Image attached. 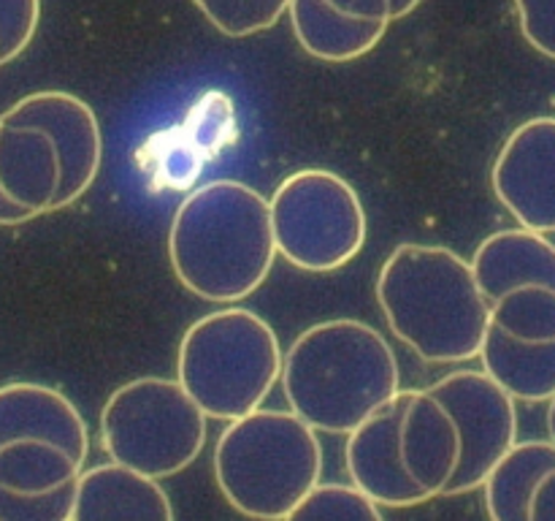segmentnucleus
I'll list each match as a JSON object with an SVG mask.
<instances>
[{"mask_svg":"<svg viewBox=\"0 0 555 521\" xmlns=\"http://www.w3.org/2000/svg\"><path fill=\"white\" fill-rule=\"evenodd\" d=\"M206 421L179 380L135 378L101 412V448L117 465L160 478L179 475L206 445Z\"/></svg>","mask_w":555,"mask_h":521,"instance_id":"nucleus-6","label":"nucleus"},{"mask_svg":"<svg viewBox=\"0 0 555 521\" xmlns=\"http://www.w3.org/2000/svg\"><path fill=\"white\" fill-rule=\"evenodd\" d=\"M282 391L314 432L350 434L401 391L393 347L374 326L323 320L293 340L282 356Z\"/></svg>","mask_w":555,"mask_h":521,"instance_id":"nucleus-2","label":"nucleus"},{"mask_svg":"<svg viewBox=\"0 0 555 521\" xmlns=\"http://www.w3.org/2000/svg\"><path fill=\"white\" fill-rule=\"evenodd\" d=\"M491 323L524 342L555 340V288L520 285L491 304Z\"/></svg>","mask_w":555,"mask_h":521,"instance_id":"nucleus-21","label":"nucleus"},{"mask_svg":"<svg viewBox=\"0 0 555 521\" xmlns=\"http://www.w3.org/2000/svg\"><path fill=\"white\" fill-rule=\"evenodd\" d=\"M282 345L269 320L244 307L204 315L184 331L177 380L215 421L258 410L282 374Z\"/></svg>","mask_w":555,"mask_h":521,"instance_id":"nucleus-5","label":"nucleus"},{"mask_svg":"<svg viewBox=\"0 0 555 521\" xmlns=\"http://www.w3.org/2000/svg\"><path fill=\"white\" fill-rule=\"evenodd\" d=\"M293 33L307 54L323 63H350L372 52L388 33L390 22L356 20L336 11L328 0H291Z\"/></svg>","mask_w":555,"mask_h":521,"instance_id":"nucleus-17","label":"nucleus"},{"mask_svg":"<svg viewBox=\"0 0 555 521\" xmlns=\"http://www.w3.org/2000/svg\"><path fill=\"white\" fill-rule=\"evenodd\" d=\"M482 372L491 374L513 399L551 402L555 396V340L524 342L488 326L480 347Z\"/></svg>","mask_w":555,"mask_h":521,"instance_id":"nucleus-18","label":"nucleus"},{"mask_svg":"<svg viewBox=\"0 0 555 521\" xmlns=\"http://www.w3.org/2000/svg\"><path fill=\"white\" fill-rule=\"evenodd\" d=\"M41 22V0H0V65L30 47Z\"/></svg>","mask_w":555,"mask_h":521,"instance_id":"nucleus-25","label":"nucleus"},{"mask_svg":"<svg viewBox=\"0 0 555 521\" xmlns=\"http://www.w3.org/2000/svg\"><path fill=\"white\" fill-rule=\"evenodd\" d=\"M0 123L38 128L52 139L60 157V185L52 212L76 204L92 188L101 171L103 136L90 103L63 90L30 92L5 109Z\"/></svg>","mask_w":555,"mask_h":521,"instance_id":"nucleus-9","label":"nucleus"},{"mask_svg":"<svg viewBox=\"0 0 555 521\" xmlns=\"http://www.w3.org/2000/svg\"><path fill=\"white\" fill-rule=\"evenodd\" d=\"M33 217H38L36 212L25 209V206H20V204H14V201H11L9 195L0 190V226H20V223L33 220Z\"/></svg>","mask_w":555,"mask_h":521,"instance_id":"nucleus-29","label":"nucleus"},{"mask_svg":"<svg viewBox=\"0 0 555 521\" xmlns=\"http://www.w3.org/2000/svg\"><path fill=\"white\" fill-rule=\"evenodd\" d=\"M211 465L217 488L233 510L282 521L323 478V445L293 410L258 407L228 421Z\"/></svg>","mask_w":555,"mask_h":521,"instance_id":"nucleus-4","label":"nucleus"},{"mask_svg":"<svg viewBox=\"0 0 555 521\" xmlns=\"http://www.w3.org/2000/svg\"><path fill=\"white\" fill-rule=\"evenodd\" d=\"M291 519H341V521H379L383 508L356 483H314L312 492L293 508Z\"/></svg>","mask_w":555,"mask_h":521,"instance_id":"nucleus-22","label":"nucleus"},{"mask_svg":"<svg viewBox=\"0 0 555 521\" xmlns=\"http://www.w3.org/2000/svg\"><path fill=\"white\" fill-rule=\"evenodd\" d=\"M399 450L406 472L431 497H442L461 456V437L450 412L426 389L401 391Z\"/></svg>","mask_w":555,"mask_h":521,"instance_id":"nucleus-13","label":"nucleus"},{"mask_svg":"<svg viewBox=\"0 0 555 521\" xmlns=\"http://www.w3.org/2000/svg\"><path fill=\"white\" fill-rule=\"evenodd\" d=\"M377 302L390 331L428 364H464L480 356L491 326L466 258L437 244H399L377 277Z\"/></svg>","mask_w":555,"mask_h":521,"instance_id":"nucleus-3","label":"nucleus"},{"mask_svg":"<svg viewBox=\"0 0 555 521\" xmlns=\"http://www.w3.org/2000/svg\"><path fill=\"white\" fill-rule=\"evenodd\" d=\"M493 193L524 228L555 233V117L518 125L499 150Z\"/></svg>","mask_w":555,"mask_h":521,"instance_id":"nucleus-10","label":"nucleus"},{"mask_svg":"<svg viewBox=\"0 0 555 521\" xmlns=\"http://www.w3.org/2000/svg\"><path fill=\"white\" fill-rule=\"evenodd\" d=\"M195 9L228 38H247L274 27L291 0H193Z\"/></svg>","mask_w":555,"mask_h":521,"instance_id":"nucleus-23","label":"nucleus"},{"mask_svg":"<svg viewBox=\"0 0 555 521\" xmlns=\"http://www.w3.org/2000/svg\"><path fill=\"white\" fill-rule=\"evenodd\" d=\"M555 470L551 440L515 443L482 481L486 510L496 521H529V505L542 478Z\"/></svg>","mask_w":555,"mask_h":521,"instance_id":"nucleus-19","label":"nucleus"},{"mask_svg":"<svg viewBox=\"0 0 555 521\" xmlns=\"http://www.w3.org/2000/svg\"><path fill=\"white\" fill-rule=\"evenodd\" d=\"M276 260L269 199L233 179L201 185L179 204L168 231V264L193 296L238 304Z\"/></svg>","mask_w":555,"mask_h":521,"instance_id":"nucleus-1","label":"nucleus"},{"mask_svg":"<svg viewBox=\"0 0 555 521\" xmlns=\"http://www.w3.org/2000/svg\"><path fill=\"white\" fill-rule=\"evenodd\" d=\"M547 440L555 445V396L551 399V407H547Z\"/></svg>","mask_w":555,"mask_h":521,"instance_id":"nucleus-31","label":"nucleus"},{"mask_svg":"<svg viewBox=\"0 0 555 521\" xmlns=\"http://www.w3.org/2000/svg\"><path fill=\"white\" fill-rule=\"evenodd\" d=\"M14 440H47L63 448L85 470L90 456V429L79 407L52 385H0V445Z\"/></svg>","mask_w":555,"mask_h":521,"instance_id":"nucleus-12","label":"nucleus"},{"mask_svg":"<svg viewBox=\"0 0 555 521\" xmlns=\"http://www.w3.org/2000/svg\"><path fill=\"white\" fill-rule=\"evenodd\" d=\"M469 264L488 304L520 285L555 288V244L547 233L524 226L482 239Z\"/></svg>","mask_w":555,"mask_h":521,"instance_id":"nucleus-15","label":"nucleus"},{"mask_svg":"<svg viewBox=\"0 0 555 521\" xmlns=\"http://www.w3.org/2000/svg\"><path fill=\"white\" fill-rule=\"evenodd\" d=\"M171 521L173 505L160 483L108 461L81 470L76 481L74 521Z\"/></svg>","mask_w":555,"mask_h":521,"instance_id":"nucleus-14","label":"nucleus"},{"mask_svg":"<svg viewBox=\"0 0 555 521\" xmlns=\"http://www.w3.org/2000/svg\"><path fill=\"white\" fill-rule=\"evenodd\" d=\"M421 3L423 0H390V20H404V16H410Z\"/></svg>","mask_w":555,"mask_h":521,"instance_id":"nucleus-30","label":"nucleus"},{"mask_svg":"<svg viewBox=\"0 0 555 521\" xmlns=\"http://www.w3.org/2000/svg\"><path fill=\"white\" fill-rule=\"evenodd\" d=\"M404 394H396L347 434L345 461L352 483L379 508H412L434 499L406 472L399 450V421Z\"/></svg>","mask_w":555,"mask_h":521,"instance_id":"nucleus-11","label":"nucleus"},{"mask_svg":"<svg viewBox=\"0 0 555 521\" xmlns=\"http://www.w3.org/2000/svg\"><path fill=\"white\" fill-rule=\"evenodd\" d=\"M426 391L450 412L461 437L459 467L442 497L475 492L493 465L518 443L515 399L482 369L450 372Z\"/></svg>","mask_w":555,"mask_h":521,"instance_id":"nucleus-8","label":"nucleus"},{"mask_svg":"<svg viewBox=\"0 0 555 521\" xmlns=\"http://www.w3.org/2000/svg\"><path fill=\"white\" fill-rule=\"evenodd\" d=\"M529 521H555V470L547 472L534 488L529 505Z\"/></svg>","mask_w":555,"mask_h":521,"instance_id":"nucleus-28","label":"nucleus"},{"mask_svg":"<svg viewBox=\"0 0 555 521\" xmlns=\"http://www.w3.org/2000/svg\"><path fill=\"white\" fill-rule=\"evenodd\" d=\"M57 185L60 157L52 139L38 128L0 123V190L41 217L52 212Z\"/></svg>","mask_w":555,"mask_h":521,"instance_id":"nucleus-16","label":"nucleus"},{"mask_svg":"<svg viewBox=\"0 0 555 521\" xmlns=\"http://www.w3.org/2000/svg\"><path fill=\"white\" fill-rule=\"evenodd\" d=\"M515 9L526 41L555 60V0H515Z\"/></svg>","mask_w":555,"mask_h":521,"instance_id":"nucleus-26","label":"nucleus"},{"mask_svg":"<svg viewBox=\"0 0 555 521\" xmlns=\"http://www.w3.org/2000/svg\"><path fill=\"white\" fill-rule=\"evenodd\" d=\"M276 255L312 275H328L358 258L369 220L358 190L328 168H301L269 199Z\"/></svg>","mask_w":555,"mask_h":521,"instance_id":"nucleus-7","label":"nucleus"},{"mask_svg":"<svg viewBox=\"0 0 555 521\" xmlns=\"http://www.w3.org/2000/svg\"><path fill=\"white\" fill-rule=\"evenodd\" d=\"M76 481H65L52 492L20 494L0 488V521H70L74 519Z\"/></svg>","mask_w":555,"mask_h":521,"instance_id":"nucleus-24","label":"nucleus"},{"mask_svg":"<svg viewBox=\"0 0 555 521\" xmlns=\"http://www.w3.org/2000/svg\"><path fill=\"white\" fill-rule=\"evenodd\" d=\"M81 467L47 440H14L0 445V488L20 494L52 492L79 478Z\"/></svg>","mask_w":555,"mask_h":521,"instance_id":"nucleus-20","label":"nucleus"},{"mask_svg":"<svg viewBox=\"0 0 555 521\" xmlns=\"http://www.w3.org/2000/svg\"><path fill=\"white\" fill-rule=\"evenodd\" d=\"M336 11L345 16H356V20H390V0H328Z\"/></svg>","mask_w":555,"mask_h":521,"instance_id":"nucleus-27","label":"nucleus"}]
</instances>
